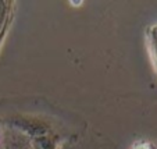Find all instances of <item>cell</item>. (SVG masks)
I'll use <instances>...</instances> for the list:
<instances>
[{
	"mask_svg": "<svg viewBox=\"0 0 157 149\" xmlns=\"http://www.w3.org/2000/svg\"><path fill=\"white\" fill-rule=\"evenodd\" d=\"M147 49L150 54V60L153 63V67L157 73V25L149 28L147 32Z\"/></svg>",
	"mask_w": 157,
	"mask_h": 149,
	"instance_id": "obj_1",
	"label": "cell"
},
{
	"mask_svg": "<svg viewBox=\"0 0 157 149\" xmlns=\"http://www.w3.org/2000/svg\"><path fill=\"white\" fill-rule=\"evenodd\" d=\"M129 149H156V146L147 139H138L129 146Z\"/></svg>",
	"mask_w": 157,
	"mask_h": 149,
	"instance_id": "obj_2",
	"label": "cell"
}]
</instances>
